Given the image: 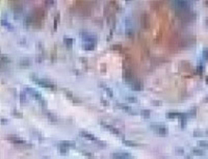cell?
<instances>
[{"instance_id": "obj_1", "label": "cell", "mask_w": 208, "mask_h": 159, "mask_svg": "<svg viewBox=\"0 0 208 159\" xmlns=\"http://www.w3.org/2000/svg\"><path fill=\"white\" fill-rule=\"evenodd\" d=\"M30 79L35 82L38 84V85L40 86H42V87H45V88H49V89H53V91H55L57 87L56 85L52 82V81H50L48 80V79H45V78H38V77H35V76H31L30 77Z\"/></svg>"}, {"instance_id": "obj_2", "label": "cell", "mask_w": 208, "mask_h": 159, "mask_svg": "<svg viewBox=\"0 0 208 159\" xmlns=\"http://www.w3.org/2000/svg\"><path fill=\"white\" fill-rule=\"evenodd\" d=\"M25 89H26V92L29 93L30 95H31V96L35 99V100H37V101L41 104V105H42V106H46V104H47V103H46V100H45L44 97L41 95V94L37 91V89L31 88V87H26Z\"/></svg>"}, {"instance_id": "obj_3", "label": "cell", "mask_w": 208, "mask_h": 159, "mask_svg": "<svg viewBox=\"0 0 208 159\" xmlns=\"http://www.w3.org/2000/svg\"><path fill=\"white\" fill-rule=\"evenodd\" d=\"M150 127L153 129V130L158 134L159 136H166L169 133L168 128H165L163 125H158V124H152L150 125Z\"/></svg>"}, {"instance_id": "obj_4", "label": "cell", "mask_w": 208, "mask_h": 159, "mask_svg": "<svg viewBox=\"0 0 208 159\" xmlns=\"http://www.w3.org/2000/svg\"><path fill=\"white\" fill-rule=\"evenodd\" d=\"M79 134H80V136H82V137H84V138H87L88 140L94 141V142L98 143V145H101V146H105V143H104L103 141L99 140L98 138L96 137V136H94L92 133H89V132H87V131H80V132H79Z\"/></svg>"}, {"instance_id": "obj_5", "label": "cell", "mask_w": 208, "mask_h": 159, "mask_svg": "<svg viewBox=\"0 0 208 159\" xmlns=\"http://www.w3.org/2000/svg\"><path fill=\"white\" fill-rule=\"evenodd\" d=\"M81 38L85 43H93L96 44L97 42V38H96L95 34H91V33H83L81 34Z\"/></svg>"}, {"instance_id": "obj_6", "label": "cell", "mask_w": 208, "mask_h": 159, "mask_svg": "<svg viewBox=\"0 0 208 159\" xmlns=\"http://www.w3.org/2000/svg\"><path fill=\"white\" fill-rule=\"evenodd\" d=\"M100 124H101V125H102L105 129H107V130H109L111 133H114L115 135H116V136H121V135H122L121 132H120L116 128H115L114 126L109 125V124H106V123H104V122H100Z\"/></svg>"}, {"instance_id": "obj_7", "label": "cell", "mask_w": 208, "mask_h": 159, "mask_svg": "<svg viewBox=\"0 0 208 159\" xmlns=\"http://www.w3.org/2000/svg\"><path fill=\"white\" fill-rule=\"evenodd\" d=\"M7 140L12 141L13 143H15V145H22V146L28 145L26 140H23L20 137H16V136H9V137H7Z\"/></svg>"}, {"instance_id": "obj_8", "label": "cell", "mask_w": 208, "mask_h": 159, "mask_svg": "<svg viewBox=\"0 0 208 159\" xmlns=\"http://www.w3.org/2000/svg\"><path fill=\"white\" fill-rule=\"evenodd\" d=\"M64 93H65V95L67 96L70 100H72L74 103H79V99L78 98H76L74 95H73V93H71L70 91H68V89H64Z\"/></svg>"}, {"instance_id": "obj_9", "label": "cell", "mask_w": 208, "mask_h": 159, "mask_svg": "<svg viewBox=\"0 0 208 159\" xmlns=\"http://www.w3.org/2000/svg\"><path fill=\"white\" fill-rule=\"evenodd\" d=\"M131 88L133 89V91H136V92H139L143 89V84L139 81H132L131 82Z\"/></svg>"}, {"instance_id": "obj_10", "label": "cell", "mask_w": 208, "mask_h": 159, "mask_svg": "<svg viewBox=\"0 0 208 159\" xmlns=\"http://www.w3.org/2000/svg\"><path fill=\"white\" fill-rule=\"evenodd\" d=\"M116 106L120 107L122 110H124V111H127L129 113H131V115H135V112H132V110H131V107L128 106V105H125V104H121V103H118L116 104Z\"/></svg>"}, {"instance_id": "obj_11", "label": "cell", "mask_w": 208, "mask_h": 159, "mask_svg": "<svg viewBox=\"0 0 208 159\" xmlns=\"http://www.w3.org/2000/svg\"><path fill=\"white\" fill-rule=\"evenodd\" d=\"M111 157H114V158H130L131 155L128 153H115L111 155Z\"/></svg>"}, {"instance_id": "obj_12", "label": "cell", "mask_w": 208, "mask_h": 159, "mask_svg": "<svg viewBox=\"0 0 208 159\" xmlns=\"http://www.w3.org/2000/svg\"><path fill=\"white\" fill-rule=\"evenodd\" d=\"M100 86L102 87L104 91L107 93V95H109L110 97H114V92H113V89H111L110 87H108V86H106L105 84H103V83H100Z\"/></svg>"}, {"instance_id": "obj_13", "label": "cell", "mask_w": 208, "mask_h": 159, "mask_svg": "<svg viewBox=\"0 0 208 159\" xmlns=\"http://www.w3.org/2000/svg\"><path fill=\"white\" fill-rule=\"evenodd\" d=\"M123 143L126 146H128V147H139V145L138 142H135V141H132V140H127V139H124L123 140Z\"/></svg>"}, {"instance_id": "obj_14", "label": "cell", "mask_w": 208, "mask_h": 159, "mask_svg": "<svg viewBox=\"0 0 208 159\" xmlns=\"http://www.w3.org/2000/svg\"><path fill=\"white\" fill-rule=\"evenodd\" d=\"M58 150L60 151V153H62V154H68L69 148H68L67 146L63 145V143H59V146H58Z\"/></svg>"}, {"instance_id": "obj_15", "label": "cell", "mask_w": 208, "mask_h": 159, "mask_svg": "<svg viewBox=\"0 0 208 159\" xmlns=\"http://www.w3.org/2000/svg\"><path fill=\"white\" fill-rule=\"evenodd\" d=\"M1 23H2V25L5 27L6 29H9V30H13L14 29V27H13V25L9 22H7V21H5L4 19H2V21H1Z\"/></svg>"}, {"instance_id": "obj_16", "label": "cell", "mask_w": 208, "mask_h": 159, "mask_svg": "<svg viewBox=\"0 0 208 159\" xmlns=\"http://www.w3.org/2000/svg\"><path fill=\"white\" fill-rule=\"evenodd\" d=\"M140 116L143 117L144 119H149L151 116V111L150 110H147V109H144V110L140 111Z\"/></svg>"}, {"instance_id": "obj_17", "label": "cell", "mask_w": 208, "mask_h": 159, "mask_svg": "<svg viewBox=\"0 0 208 159\" xmlns=\"http://www.w3.org/2000/svg\"><path fill=\"white\" fill-rule=\"evenodd\" d=\"M95 45L96 44H93V43H85L83 45V48L85 49V50H93V49L95 48Z\"/></svg>"}, {"instance_id": "obj_18", "label": "cell", "mask_w": 208, "mask_h": 159, "mask_svg": "<svg viewBox=\"0 0 208 159\" xmlns=\"http://www.w3.org/2000/svg\"><path fill=\"white\" fill-rule=\"evenodd\" d=\"M20 101H21V103H22V104H24V103H26V102H27L26 94H25L24 92L20 93Z\"/></svg>"}, {"instance_id": "obj_19", "label": "cell", "mask_w": 208, "mask_h": 159, "mask_svg": "<svg viewBox=\"0 0 208 159\" xmlns=\"http://www.w3.org/2000/svg\"><path fill=\"white\" fill-rule=\"evenodd\" d=\"M182 115H180V113H176V112H169V113H166V117L170 118V119H174V118H177V117H181Z\"/></svg>"}, {"instance_id": "obj_20", "label": "cell", "mask_w": 208, "mask_h": 159, "mask_svg": "<svg viewBox=\"0 0 208 159\" xmlns=\"http://www.w3.org/2000/svg\"><path fill=\"white\" fill-rule=\"evenodd\" d=\"M60 143H63V145H65V146H67L68 148H74L76 145H75V142H73V141H62Z\"/></svg>"}, {"instance_id": "obj_21", "label": "cell", "mask_w": 208, "mask_h": 159, "mask_svg": "<svg viewBox=\"0 0 208 159\" xmlns=\"http://www.w3.org/2000/svg\"><path fill=\"white\" fill-rule=\"evenodd\" d=\"M47 117H48V119H49L50 121H53V122H56L57 121V117L52 115V113H47Z\"/></svg>"}, {"instance_id": "obj_22", "label": "cell", "mask_w": 208, "mask_h": 159, "mask_svg": "<svg viewBox=\"0 0 208 159\" xmlns=\"http://www.w3.org/2000/svg\"><path fill=\"white\" fill-rule=\"evenodd\" d=\"M126 100L130 103H138V98H135V97H127Z\"/></svg>"}, {"instance_id": "obj_23", "label": "cell", "mask_w": 208, "mask_h": 159, "mask_svg": "<svg viewBox=\"0 0 208 159\" xmlns=\"http://www.w3.org/2000/svg\"><path fill=\"white\" fill-rule=\"evenodd\" d=\"M12 115L15 116V117H19V118H23V115L21 112H19V111H16V110H13L12 111Z\"/></svg>"}, {"instance_id": "obj_24", "label": "cell", "mask_w": 208, "mask_h": 159, "mask_svg": "<svg viewBox=\"0 0 208 159\" xmlns=\"http://www.w3.org/2000/svg\"><path fill=\"white\" fill-rule=\"evenodd\" d=\"M64 42H65V44L66 45H68V46H71V45H72V43H73V40L72 39H65L64 40Z\"/></svg>"}, {"instance_id": "obj_25", "label": "cell", "mask_w": 208, "mask_h": 159, "mask_svg": "<svg viewBox=\"0 0 208 159\" xmlns=\"http://www.w3.org/2000/svg\"><path fill=\"white\" fill-rule=\"evenodd\" d=\"M29 63H30V62L27 60V59H26V60H24V59H23V60L21 61V64H22V66H28Z\"/></svg>"}, {"instance_id": "obj_26", "label": "cell", "mask_w": 208, "mask_h": 159, "mask_svg": "<svg viewBox=\"0 0 208 159\" xmlns=\"http://www.w3.org/2000/svg\"><path fill=\"white\" fill-rule=\"evenodd\" d=\"M82 154H83V155H85V156H89V157H93V156H94L93 154L88 153V152H85V151H82Z\"/></svg>"}, {"instance_id": "obj_27", "label": "cell", "mask_w": 208, "mask_h": 159, "mask_svg": "<svg viewBox=\"0 0 208 159\" xmlns=\"http://www.w3.org/2000/svg\"><path fill=\"white\" fill-rule=\"evenodd\" d=\"M9 61V58L5 57L4 55H2V62H8Z\"/></svg>"}, {"instance_id": "obj_28", "label": "cell", "mask_w": 208, "mask_h": 159, "mask_svg": "<svg viewBox=\"0 0 208 159\" xmlns=\"http://www.w3.org/2000/svg\"><path fill=\"white\" fill-rule=\"evenodd\" d=\"M101 102H102V103L104 104V105H108V103L106 102V100H104V99H102V101H101Z\"/></svg>"}, {"instance_id": "obj_29", "label": "cell", "mask_w": 208, "mask_h": 159, "mask_svg": "<svg viewBox=\"0 0 208 159\" xmlns=\"http://www.w3.org/2000/svg\"><path fill=\"white\" fill-rule=\"evenodd\" d=\"M153 104H154V105H160L161 103L160 102H153Z\"/></svg>"}, {"instance_id": "obj_30", "label": "cell", "mask_w": 208, "mask_h": 159, "mask_svg": "<svg viewBox=\"0 0 208 159\" xmlns=\"http://www.w3.org/2000/svg\"><path fill=\"white\" fill-rule=\"evenodd\" d=\"M1 123H2V124H5V123H7V121H5L4 119H2V120H1Z\"/></svg>"}]
</instances>
